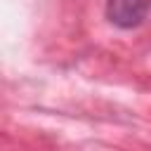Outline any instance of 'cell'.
Segmentation results:
<instances>
[{
    "label": "cell",
    "mask_w": 151,
    "mask_h": 151,
    "mask_svg": "<svg viewBox=\"0 0 151 151\" xmlns=\"http://www.w3.org/2000/svg\"><path fill=\"white\" fill-rule=\"evenodd\" d=\"M151 9V0H109L106 2V17L111 24L120 28L139 26Z\"/></svg>",
    "instance_id": "1"
}]
</instances>
